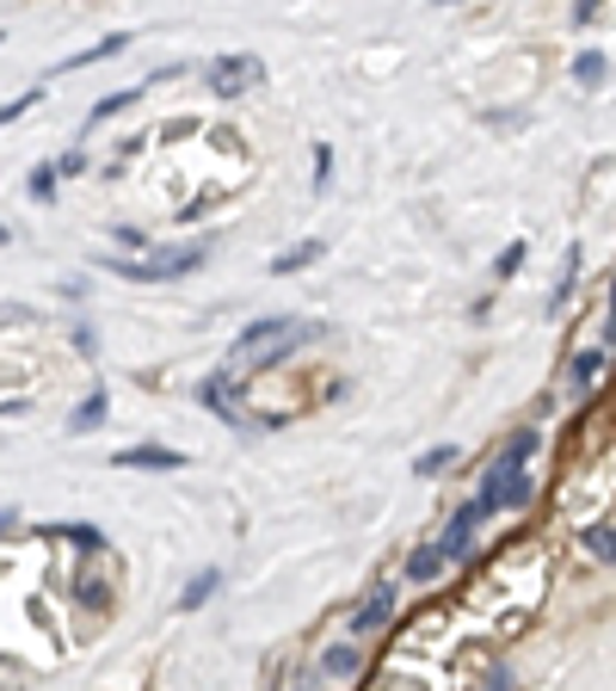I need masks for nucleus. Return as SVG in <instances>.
<instances>
[{
  "instance_id": "3",
  "label": "nucleus",
  "mask_w": 616,
  "mask_h": 691,
  "mask_svg": "<svg viewBox=\"0 0 616 691\" xmlns=\"http://www.w3.org/2000/svg\"><path fill=\"white\" fill-rule=\"evenodd\" d=\"M241 364H229V371H210V377H204L198 383V402H204V408H210V414H229V420H234V414H241Z\"/></svg>"
},
{
  "instance_id": "12",
  "label": "nucleus",
  "mask_w": 616,
  "mask_h": 691,
  "mask_svg": "<svg viewBox=\"0 0 616 691\" xmlns=\"http://www.w3.org/2000/svg\"><path fill=\"white\" fill-rule=\"evenodd\" d=\"M216 586H222V568H204V574H191V586H185L179 605H185V612H198V605L216 593Z\"/></svg>"
},
{
  "instance_id": "23",
  "label": "nucleus",
  "mask_w": 616,
  "mask_h": 691,
  "mask_svg": "<svg viewBox=\"0 0 616 691\" xmlns=\"http://www.w3.org/2000/svg\"><path fill=\"white\" fill-rule=\"evenodd\" d=\"M524 253H530V248H524V241H512V248L499 253V266H493V272H499V278H506V272H518V266H524Z\"/></svg>"
},
{
  "instance_id": "17",
  "label": "nucleus",
  "mask_w": 616,
  "mask_h": 691,
  "mask_svg": "<svg viewBox=\"0 0 616 691\" xmlns=\"http://www.w3.org/2000/svg\"><path fill=\"white\" fill-rule=\"evenodd\" d=\"M598 371H604V352H598V346H592V352H580V364H573V383H580V390H585V383L598 377Z\"/></svg>"
},
{
  "instance_id": "9",
  "label": "nucleus",
  "mask_w": 616,
  "mask_h": 691,
  "mask_svg": "<svg viewBox=\"0 0 616 691\" xmlns=\"http://www.w3.org/2000/svg\"><path fill=\"white\" fill-rule=\"evenodd\" d=\"M321 673H333V679H358V673H364V648H352V643L327 648V655H321Z\"/></svg>"
},
{
  "instance_id": "20",
  "label": "nucleus",
  "mask_w": 616,
  "mask_h": 691,
  "mask_svg": "<svg viewBox=\"0 0 616 691\" xmlns=\"http://www.w3.org/2000/svg\"><path fill=\"white\" fill-rule=\"evenodd\" d=\"M573 75H580L585 87H598V80H604V56H580V63H573Z\"/></svg>"
},
{
  "instance_id": "21",
  "label": "nucleus",
  "mask_w": 616,
  "mask_h": 691,
  "mask_svg": "<svg viewBox=\"0 0 616 691\" xmlns=\"http://www.w3.org/2000/svg\"><path fill=\"white\" fill-rule=\"evenodd\" d=\"M130 99H136V94H106V99H99V106H92V118H99V124H106V118H118V111L130 106Z\"/></svg>"
},
{
  "instance_id": "13",
  "label": "nucleus",
  "mask_w": 616,
  "mask_h": 691,
  "mask_svg": "<svg viewBox=\"0 0 616 691\" xmlns=\"http://www.w3.org/2000/svg\"><path fill=\"white\" fill-rule=\"evenodd\" d=\"M315 260H321V241H296L284 260H272V272L284 278V272H302V266H315Z\"/></svg>"
},
{
  "instance_id": "29",
  "label": "nucleus",
  "mask_w": 616,
  "mask_h": 691,
  "mask_svg": "<svg viewBox=\"0 0 616 691\" xmlns=\"http://www.w3.org/2000/svg\"><path fill=\"white\" fill-rule=\"evenodd\" d=\"M7 241H13V235H7V222H0V248H7Z\"/></svg>"
},
{
  "instance_id": "19",
  "label": "nucleus",
  "mask_w": 616,
  "mask_h": 691,
  "mask_svg": "<svg viewBox=\"0 0 616 691\" xmlns=\"http://www.w3.org/2000/svg\"><path fill=\"white\" fill-rule=\"evenodd\" d=\"M31 106H37V87H31V94H19V99H7V106H0V130L13 124V118H25Z\"/></svg>"
},
{
  "instance_id": "15",
  "label": "nucleus",
  "mask_w": 616,
  "mask_h": 691,
  "mask_svg": "<svg viewBox=\"0 0 616 691\" xmlns=\"http://www.w3.org/2000/svg\"><path fill=\"white\" fill-rule=\"evenodd\" d=\"M524 501H530V470L512 475V482H499V506H524Z\"/></svg>"
},
{
  "instance_id": "1",
  "label": "nucleus",
  "mask_w": 616,
  "mask_h": 691,
  "mask_svg": "<svg viewBox=\"0 0 616 691\" xmlns=\"http://www.w3.org/2000/svg\"><path fill=\"white\" fill-rule=\"evenodd\" d=\"M204 266V248H161V260H106V272L118 278H136V284H167L185 278V272Z\"/></svg>"
},
{
  "instance_id": "18",
  "label": "nucleus",
  "mask_w": 616,
  "mask_h": 691,
  "mask_svg": "<svg viewBox=\"0 0 616 691\" xmlns=\"http://www.w3.org/2000/svg\"><path fill=\"white\" fill-rule=\"evenodd\" d=\"M457 463V445H438L431 457H419V475H438V470H450Z\"/></svg>"
},
{
  "instance_id": "27",
  "label": "nucleus",
  "mask_w": 616,
  "mask_h": 691,
  "mask_svg": "<svg viewBox=\"0 0 616 691\" xmlns=\"http://www.w3.org/2000/svg\"><path fill=\"white\" fill-rule=\"evenodd\" d=\"M19 525V513H7V506H0V531H13Z\"/></svg>"
},
{
  "instance_id": "4",
  "label": "nucleus",
  "mask_w": 616,
  "mask_h": 691,
  "mask_svg": "<svg viewBox=\"0 0 616 691\" xmlns=\"http://www.w3.org/2000/svg\"><path fill=\"white\" fill-rule=\"evenodd\" d=\"M260 75H265L260 56H216V63H210V87H216L222 99H234L241 87H253Z\"/></svg>"
},
{
  "instance_id": "22",
  "label": "nucleus",
  "mask_w": 616,
  "mask_h": 691,
  "mask_svg": "<svg viewBox=\"0 0 616 691\" xmlns=\"http://www.w3.org/2000/svg\"><path fill=\"white\" fill-rule=\"evenodd\" d=\"M327 179H333V149L321 142V149H315V191H321Z\"/></svg>"
},
{
  "instance_id": "16",
  "label": "nucleus",
  "mask_w": 616,
  "mask_h": 691,
  "mask_svg": "<svg viewBox=\"0 0 616 691\" xmlns=\"http://www.w3.org/2000/svg\"><path fill=\"white\" fill-rule=\"evenodd\" d=\"M75 599H80V605H92V612H106V605H111V586H106V581H80Z\"/></svg>"
},
{
  "instance_id": "25",
  "label": "nucleus",
  "mask_w": 616,
  "mask_h": 691,
  "mask_svg": "<svg viewBox=\"0 0 616 691\" xmlns=\"http://www.w3.org/2000/svg\"><path fill=\"white\" fill-rule=\"evenodd\" d=\"M31 191H37V198H50V191H56V167H37V173H31Z\"/></svg>"
},
{
  "instance_id": "8",
  "label": "nucleus",
  "mask_w": 616,
  "mask_h": 691,
  "mask_svg": "<svg viewBox=\"0 0 616 691\" xmlns=\"http://www.w3.org/2000/svg\"><path fill=\"white\" fill-rule=\"evenodd\" d=\"M444 568H450V562H444V550H438V544H419V550H407V581L431 586Z\"/></svg>"
},
{
  "instance_id": "6",
  "label": "nucleus",
  "mask_w": 616,
  "mask_h": 691,
  "mask_svg": "<svg viewBox=\"0 0 616 691\" xmlns=\"http://www.w3.org/2000/svg\"><path fill=\"white\" fill-rule=\"evenodd\" d=\"M284 333H296V315H265V321H253V328H241V340H234V352H246L253 359V346H277Z\"/></svg>"
},
{
  "instance_id": "2",
  "label": "nucleus",
  "mask_w": 616,
  "mask_h": 691,
  "mask_svg": "<svg viewBox=\"0 0 616 691\" xmlns=\"http://www.w3.org/2000/svg\"><path fill=\"white\" fill-rule=\"evenodd\" d=\"M493 513H499V506H493V494H475V501H469L457 518H450V525H444V537H438V550H444V562H462V556L475 550L481 525H487Z\"/></svg>"
},
{
  "instance_id": "28",
  "label": "nucleus",
  "mask_w": 616,
  "mask_h": 691,
  "mask_svg": "<svg viewBox=\"0 0 616 691\" xmlns=\"http://www.w3.org/2000/svg\"><path fill=\"white\" fill-rule=\"evenodd\" d=\"M610 321H616V284H610Z\"/></svg>"
},
{
  "instance_id": "11",
  "label": "nucleus",
  "mask_w": 616,
  "mask_h": 691,
  "mask_svg": "<svg viewBox=\"0 0 616 691\" xmlns=\"http://www.w3.org/2000/svg\"><path fill=\"white\" fill-rule=\"evenodd\" d=\"M99 426H106V395L92 390L87 402H80V408L68 414V432H99Z\"/></svg>"
},
{
  "instance_id": "7",
  "label": "nucleus",
  "mask_w": 616,
  "mask_h": 691,
  "mask_svg": "<svg viewBox=\"0 0 616 691\" xmlns=\"http://www.w3.org/2000/svg\"><path fill=\"white\" fill-rule=\"evenodd\" d=\"M118 470H185V451H161V445H136V451L111 457Z\"/></svg>"
},
{
  "instance_id": "26",
  "label": "nucleus",
  "mask_w": 616,
  "mask_h": 691,
  "mask_svg": "<svg viewBox=\"0 0 616 691\" xmlns=\"http://www.w3.org/2000/svg\"><path fill=\"white\" fill-rule=\"evenodd\" d=\"M487 691H512V673H506V667H499V673L487 679Z\"/></svg>"
},
{
  "instance_id": "14",
  "label": "nucleus",
  "mask_w": 616,
  "mask_h": 691,
  "mask_svg": "<svg viewBox=\"0 0 616 691\" xmlns=\"http://www.w3.org/2000/svg\"><path fill=\"white\" fill-rule=\"evenodd\" d=\"M62 537H68L80 556H99V550H106V537L92 531V525H62Z\"/></svg>"
},
{
  "instance_id": "30",
  "label": "nucleus",
  "mask_w": 616,
  "mask_h": 691,
  "mask_svg": "<svg viewBox=\"0 0 616 691\" xmlns=\"http://www.w3.org/2000/svg\"><path fill=\"white\" fill-rule=\"evenodd\" d=\"M296 691H315V685H296Z\"/></svg>"
},
{
  "instance_id": "5",
  "label": "nucleus",
  "mask_w": 616,
  "mask_h": 691,
  "mask_svg": "<svg viewBox=\"0 0 616 691\" xmlns=\"http://www.w3.org/2000/svg\"><path fill=\"white\" fill-rule=\"evenodd\" d=\"M388 617H395V586H370V599L352 612V636H376V629H388Z\"/></svg>"
},
{
  "instance_id": "10",
  "label": "nucleus",
  "mask_w": 616,
  "mask_h": 691,
  "mask_svg": "<svg viewBox=\"0 0 616 691\" xmlns=\"http://www.w3.org/2000/svg\"><path fill=\"white\" fill-rule=\"evenodd\" d=\"M580 544H585V556H592V562L616 568V525H585Z\"/></svg>"
},
{
  "instance_id": "24",
  "label": "nucleus",
  "mask_w": 616,
  "mask_h": 691,
  "mask_svg": "<svg viewBox=\"0 0 616 691\" xmlns=\"http://www.w3.org/2000/svg\"><path fill=\"white\" fill-rule=\"evenodd\" d=\"M56 173H62V179H75V173H87V155H80V149H68V155L56 161Z\"/></svg>"
}]
</instances>
